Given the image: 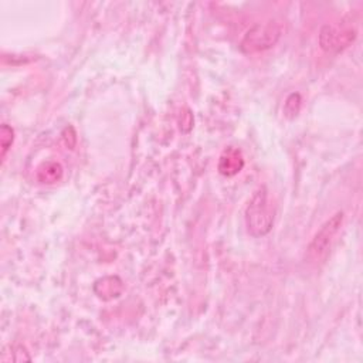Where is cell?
<instances>
[{"label": "cell", "instance_id": "1", "mask_svg": "<svg viewBox=\"0 0 363 363\" xmlns=\"http://www.w3.org/2000/svg\"><path fill=\"white\" fill-rule=\"evenodd\" d=\"M274 224V211L268 203L267 189L262 186L254 191L245 207V225L252 237L268 234Z\"/></svg>", "mask_w": 363, "mask_h": 363}, {"label": "cell", "instance_id": "8", "mask_svg": "<svg viewBox=\"0 0 363 363\" xmlns=\"http://www.w3.org/2000/svg\"><path fill=\"white\" fill-rule=\"evenodd\" d=\"M299 108H301V96H299V94L294 92L285 101V105H284L285 115L288 118H294L299 112Z\"/></svg>", "mask_w": 363, "mask_h": 363}, {"label": "cell", "instance_id": "5", "mask_svg": "<svg viewBox=\"0 0 363 363\" xmlns=\"http://www.w3.org/2000/svg\"><path fill=\"white\" fill-rule=\"evenodd\" d=\"M242 166H244V160L240 150L237 149L225 150L218 162V170L221 174H225V176H233L238 173L242 169Z\"/></svg>", "mask_w": 363, "mask_h": 363}, {"label": "cell", "instance_id": "7", "mask_svg": "<svg viewBox=\"0 0 363 363\" xmlns=\"http://www.w3.org/2000/svg\"><path fill=\"white\" fill-rule=\"evenodd\" d=\"M13 139H14V130L11 129V126H9L7 123H3L1 125V129H0V143H1V159L6 157V153L7 150L10 149L11 143H13Z\"/></svg>", "mask_w": 363, "mask_h": 363}, {"label": "cell", "instance_id": "2", "mask_svg": "<svg viewBox=\"0 0 363 363\" xmlns=\"http://www.w3.org/2000/svg\"><path fill=\"white\" fill-rule=\"evenodd\" d=\"M282 33V27L277 21H265L254 24L241 40V50L245 54L265 51L277 44Z\"/></svg>", "mask_w": 363, "mask_h": 363}, {"label": "cell", "instance_id": "6", "mask_svg": "<svg viewBox=\"0 0 363 363\" xmlns=\"http://www.w3.org/2000/svg\"><path fill=\"white\" fill-rule=\"evenodd\" d=\"M62 176V167L57 162H45L37 170V177L41 183H55Z\"/></svg>", "mask_w": 363, "mask_h": 363}, {"label": "cell", "instance_id": "4", "mask_svg": "<svg viewBox=\"0 0 363 363\" xmlns=\"http://www.w3.org/2000/svg\"><path fill=\"white\" fill-rule=\"evenodd\" d=\"M356 38V31L352 28H337L325 24L319 33V45L328 52H339L349 47Z\"/></svg>", "mask_w": 363, "mask_h": 363}, {"label": "cell", "instance_id": "3", "mask_svg": "<svg viewBox=\"0 0 363 363\" xmlns=\"http://www.w3.org/2000/svg\"><path fill=\"white\" fill-rule=\"evenodd\" d=\"M342 223H343V213L337 211L328 221L322 224V227L316 231V234L313 235L312 241L306 248V254L311 261H320L322 258L326 257L332 245V241L335 240L336 234L342 227Z\"/></svg>", "mask_w": 363, "mask_h": 363}]
</instances>
